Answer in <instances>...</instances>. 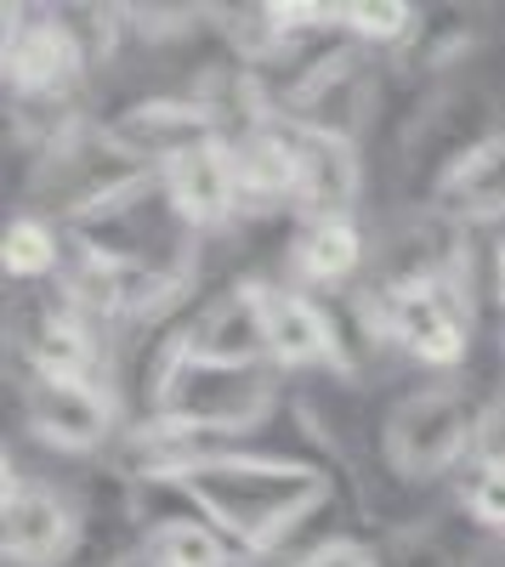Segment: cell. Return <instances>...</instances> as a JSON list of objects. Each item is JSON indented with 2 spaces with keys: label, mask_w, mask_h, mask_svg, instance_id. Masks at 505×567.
Listing matches in <instances>:
<instances>
[{
  "label": "cell",
  "mask_w": 505,
  "mask_h": 567,
  "mask_svg": "<svg viewBox=\"0 0 505 567\" xmlns=\"http://www.w3.org/2000/svg\"><path fill=\"white\" fill-rule=\"evenodd\" d=\"M477 425H483V403L461 381L403 392L381 420V460L392 471V483L432 488L454 477L477 454Z\"/></svg>",
  "instance_id": "277c9868"
},
{
  "label": "cell",
  "mask_w": 505,
  "mask_h": 567,
  "mask_svg": "<svg viewBox=\"0 0 505 567\" xmlns=\"http://www.w3.org/2000/svg\"><path fill=\"white\" fill-rule=\"evenodd\" d=\"M499 136H505V97L488 80H472V74L432 80L421 91L415 114L398 131L392 176H398L403 210H437L454 176Z\"/></svg>",
  "instance_id": "7a4b0ae2"
},
{
  "label": "cell",
  "mask_w": 505,
  "mask_h": 567,
  "mask_svg": "<svg viewBox=\"0 0 505 567\" xmlns=\"http://www.w3.org/2000/svg\"><path fill=\"white\" fill-rule=\"evenodd\" d=\"M159 187L171 210L188 221L199 239L210 233H227L239 221V171H234V142L227 136H210L199 148L176 154L171 165H159Z\"/></svg>",
  "instance_id": "30bf717a"
},
{
  "label": "cell",
  "mask_w": 505,
  "mask_h": 567,
  "mask_svg": "<svg viewBox=\"0 0 505 567\" xmlns=\"http://www.w3.org/2000/svg\"><path fill=\"white\" fill-rule=\"evenodd\" d=\"M143 545L159 567H239L245 556L227 545V534H216L205 516H182V523H165V528H148Z\"/></svg>",
  "instance_id": "2e32d148"
},
{
  "label": "cell",
  "mask_w": 505,
  "mask_h": 567,
  "mask_svg": "<svg viewBox=\"0 0 505 567\" xmlns=\"http://www.w3.org/2000/svg\"><path fill=\"white\" fill-rule=\"evenodd\" d=\"M392 352L421 369H461L477 336V284L472 278H437L421 290L381 296Z\"/></svg>",
  "instance_id": "5b68a950"
},
{
  "label": "cell",
  "mask_w": 505,
  "mask_h": 567,
  "mask_svg": "<svg viewBox=\"0 0 505 567\" xmlns=\"http://www.w3.org/2000/svg\"><path fill=\"white\" fill-rule=\"evenodd\" d=\"M477 465H505V386L483 403V425H477Z\"/></svg>",
  "instance_id": "ffe728a7"
},
{
  "label": "cell",
  "mask_w": 505,
  "mask_h": 567,
  "mask_svg": "<svg viewBox=\"0 0 505 567\" xmlns=\"http://www.w3.org/2000/svg\"><path fill=\"white\" fill-rule=\"evenodd\" d=\"M0 261H7L12 284H45V278H58L63 261H69V233L58 221L23 210L7 227V250H0Z\"/></svg>",
  "instance_id": "9a60e30c"
},
{
  "label": "cell",
  "mask_w": 505,
  "mask_h": 567,
  "mask_svg": "<svg viewBox=\"0 0 505 567\" xmlns=\"http://www.w3.org/2000/svg\"><path fill=\"white\" fill-rule=\"evenodd\" d=\"M109 567H159L143 545H131V550H120V556H109Z\"/></svg>",
  "instance_id": "44dd1931"
},
{
  "label": "cell",
  "mask_w": 505,
  "mask_h": 567,
  "mask_svg": "<svg viewBox=\"0 0 505 567\" xmlns=\"http://www.w3.org/2000/svg\"><path fill=\"white\" fill-rule=\"evenodd\" d=\"M85 545V511L74 494L23 477L7 454V499H0V550L7 567H69Z\"/></svg>",
  "instance_id": "8992f818"
},
{
  "label": "cell",
  "mask_w": 505,
  "mask_h": 567,
  "mask_svg": "<svg viewBox=\"0 0 505 567\" xmlns=\"http://www.w3.org/2000/svg\"><path fill=\"white\" fill-rule=\"evenodd\" d=\"M461 511L488 539H505V465H477L472 460L466 488H461Z\"/></svg>",
  "instance_id": "ac0fdd59"
},
{
  "label": "cell",
  "mask_w": 505,
  "mask_h": 567,
  "mask_svg": "<svg viewBox=\"0 0 505 567\" xmlns=\"http://www.w3.org/2000/svg\"><path fill=\"white\" fill-rule=\"evenodd\" d=\"M23 425L34 443L58 454H97L120 432V403L97 381H52V374H29L23 381Z\"/></svg>",
  "instance_id": "9c48e42d"
},
{
  "label": "cell",
  "mask_w": 505,
  "mask_h": 567,
  "mask_svg": "<svg viewBox=\"0 0 505 567\" xmlns=\"http://www.w3.org/2000/svg\"><path fill=\"white\" fill-rule=\"evenodd\" d=\"M91 80L69 23L52 12L7 7V85L18 103H74Z\"/></svg>",
  "instance_id": "52a82bcc"
},
{
  "label": "cell",
  "mask_w": 505,
  "mask_h": 567,
  "mask_svg": "<svg viewBox=\"0 0 505 567\" xmlns=\"http://www.w3.org/2000/svg\"><path fill=\"white\" fill-rule=\"evenodd\" d=\"M415 23H421V12L409 0H352V7H341V29L363 52H398L415 34Z\"/></svg>",
  "instance_id": "e0dca14e"
},
{
  "label": "cell",
  "mask_w": 505,
  "mask_h": 567,
  "mask_svg": "<svg viewBox=\"0 0 505 567\" xmlns=\"http://www.w3.org/2000/svg\"><path fill=\"white\" fill-rule=\"evenodd\" d=\"M159 171L136 159L125 142L109 131V120H74L52 142H40L29 159V216H45L58 227H80L103 216L125 194L148 187Z\"/></svg>",
  "instance_id": "3957f363"
},
{
  "label": "cell",
  "mask_w": 505,
  "mask_h": 567,
  "mask_svg": "<svg viewBox=\"0 0 505 567\" xmlns=\"http://www.w3.org/2000/svg\"><path fill=\"white\" fill-rule=\"evenodd\" d=\"M437 210L461 227H505V136L454 176V187L437 199Z\"/></svg>",
  "instance_id": "5bb4252c"
},
{
  "label": "cell",
  "mask_w": 505,
  "mask_h": 567,
  "mask_svg": "<svg viewBox=\"0 0 505 567\" xmlns=\"http://www.w3.org/2000/svg\"><path fill=\"white\" fill-rule=\"evenodd\" d=\"M296 159H301L296 216L301 221H358V199H363L358 142H336V136H318V131L296 125Z\"/></svg>",
  "instance_id": "8fae6325"
},
{
  "label": "cell",
  "mask_w": 505,
  "mask_h": 567,
  "mask_svg": "<svg viewBox=\"0 0 505 567\" xmlns=\"http://www.w3.org/2000/svg\"><path fill=\"white\" fill-rule=\"evenodd\" d=\"M188 488L199 516L227 534L245 561L279 556L307 523H318L336 505V477L307 465L301 454H272V449H227L210 460H194L182 471H165Z\"/></svg>",
  "instance_id": "6da1fadb"
},
{
  "label": "cell",
  "mask_w": 505,
  "mask_h": 567,
  "mask_svg": "<svg viewBox=\"0 0 505 567\" xmlns=\"http://www.w3.org/2000/svg\"><path fill=\"white\" fill-rule=\"evenodd\" d=\"M290 567H381V550L352 539V534H324L318 545H307Z\"/></svg>",
  "instance_id": "d6986e66"
},
{
  "label": "cell",
  "mask_w": 505,
  "mask_h": 567,
  "mask_svg": "<svg viewBox=\"0 0 505 567\" xmlns=\"http://www.w3.org/2000/svg\"><path fill=\"white\" fill-rule=\"evenodd\" d=\"M267 347H272V369L279 374L336 369V336H330L324 301L296 290L290 278H267Z\"/></svg>",
  "instance_id": "7c38bea8"
},
{
  "label": "cell",
  "mask_w": 505,
  "mask_h": 567,
  "mask_svg": "<svg viewBox=\"0 0 505 567\" xmlns=\"http://www.w3.org/2000/svg\"><path fill=\"white\" fill-rule=\"evenodd\" d=\"M358 272H370V239L358 221H301L290 239V284L318 296L358 290Z\"/></svg>",
  "instance_id": "4fadbf2b"
},
{
  "label": "cell",
  "mask_w": 505,
  "mask_h": 567,
  "mask_svg": "<svg viewBox=\"0 0 505 567\" xmlns=\"http://www.w3.org/2000/svg\"><path fill=\"white\" fill-rule=\"evenodd\" d=\"M182 352L199 363H234V369H272L267 347V278L216 284V290L182 323Z\"/></svg>",
  "instance_id": "ba28073f"
}]
</instances>
